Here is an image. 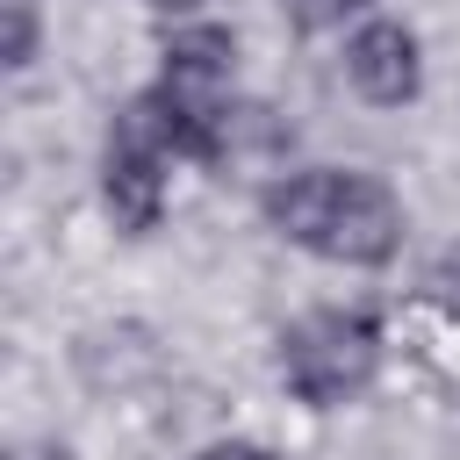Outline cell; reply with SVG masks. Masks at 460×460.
I'll return each instance as SVG.
<instances>
[{
	"label": "cell",
	"instance_id": "cell-1",
	"mask_svg": "<svg viewBox=\"0 0 460 460\" xmlns=\"http://www.w3.org/2000/svg\"><path fill=\"white\" fill-rule=\"evenodd\" d=\"M259 216L280 244H295L323 266H352V273L388 266L410 230L402 194L359 165H280L259 187Z\"/></svg>",
	"mask_w": 460,
	"mask_h": 460
},
{
	"label": "cell",
	"instance_id": "cell-2",
	"mask_svg": "<svg viewBox=\"0 0 460 460\" xmlns=\"http://www.w3.org/2000/svg\"><path fill=\"white\" fill-rule=\"evenodd\" d=\"M381 352H388V331L374 309L359 302H323V309H302L280 345H273V367H280V388L302 402V410H345L374 388L381 374Z\"/></svg>",
	"mask_w": 460,
	"mask_h": 460
},
{
	"label": "cell",
	"instance_id": "cell-3",
	"mask_svg": "<svg viewBox=\"0 0 460 460\" xmlns=\"http://www.w3.org/2000/svg\"><path fill=\"white\" fill-rule=\"evenodd\" d=\"M187 158L165 101L144 86L129 93L115 115H108V137H101V208L122 237H151L165 223V201H172V165Z\"/></svg>",
	"mask_w": 460,
	"mask_h": 460
},
{
	"label": "cell",
	"instance_id": "cell-4",
	"mask_svg": "<svg viewBox=\"0 0 460 460\" xmlns=\"http://www.w3.org/2000/svg\"><path fill=\"white\" fill-rule=\"evenodd\" d=\"M151 93L165 101L187 158H201V137L237 108V36L223 22H180L158 43V79Z\"/></svg>",
	"mask_w": 460,
	"mask_h": 460
},
{
	"label": "cell",
	"instance_id": "cell-5",
	"mask_svg": "<svg viewBox=\"0 0 460 460\" xmlns=\"http://www.w3.org/2000/svg\"><path fill=\"white\" fill-rule=\"evenodd\" d=\"M345 86L367 101V108H410L424 93V43L410 22L395 14H367L345 29Z\"/></svg>",
	"mask_w": 460,
	"mask_h": 460
},
{
	"label": "cell",
	"instance_id": "cell-6",
	"mask_svg": "<svg viewBox=\"0 0 460 460\" xmlns=\"http://www.w3.org/2000/svg\"><path fill=\"white\" fill-rule=\"evenodd\" d=\"M158 367H165V352H158V338H151L144 323H93V331L72 338V374H79L93 395H129V388H144Z\"/></svg>",
	"mask_w": 460,
	"mask_h": 460
},
{
	"label": "cell",
	"instance_id": "cell-7",
	"mask_svg": "<svg viewBox=\"0 0 460 460\" xmlns=\"http://www.w3.org/2000/svg\"><path fill=\"white\" fill-rule=\"evenodd\" d=\"M0 14H7L0 65H7V72H29L36 50H43V0H0Z\"/></svg>",
	"mask_w": 460,
	"mask_h": 460
},
{
	"label": "cell",
	"instance_id": "cell-8",
	"mask_svg": "<svg viewBox=\"0 0 460 460\" xmlns=\"http://www.w3.org/2000/svg\"><path fill=\"white\" fill-rule=\"evenodd\" d=\"M367 14H374V0H288V22L302 36H331V29H352Z\"/></svg>",
	"mask_w": 460,
	"mask_h": 460
},
{
	"label": "cell",
	"instance_id": "cell-9",
	"mask_svg": "<svg viewBox=\"0 0 460 460\" xmlns=\"http://www.w3.org/2000/svg\"><path fill=\"white\" fill-rule=\"evenodd\" d=\"M424 302L460 331V244H446V252L431 259V273H424Z\"/></svg>",
	"mask_w": 460,
	"mask_h": 460
},
{
	"label": "cell",
	"instance_id": "cell-10",
	"mask_svg": "<svg viewBox=\"0 0 460 460\" xmlns=\"http://www.w3.org/2000/svg\"><path fill=\"white\" fill-rule=\"evenodd\" d=\"M194 460H280L273 446H259V438H208Z\"/></svg>",
	"mask_w": 460,
	"mask_h": 460
},
{
	"label": "cell",
	"instance_id": "cell-11",
	"mask_svg": "<svg viewBox=\"0 0 460 460\" xmlns=\"http://www.w3.org/2000/svg\"><path fill=\"white\" fill-rule=\"evenodd\" d=\"M137 7H151V14H165V22H201L208 0H137Z\"/></svg>",
	"mask_w": 460,
	"mask_h": 460
},
{
	"label": "cell",
	"instance_id": "cell-12",
	"mask_svg": "<svg viewBox=\"0 0 460 460\" xmlns=\"http://www.w3.org/2000/svg\"><path fill=\"white\" fill-rule=\"evenodd\" d=\"M22 460H72V446H58V438H43V446H29Z\"/></svg>",
	"mask_w": 460,
	"mask_h": 460
}]
</instances>
